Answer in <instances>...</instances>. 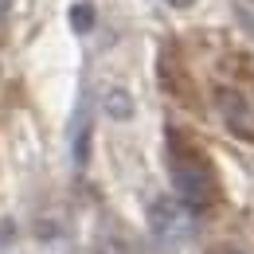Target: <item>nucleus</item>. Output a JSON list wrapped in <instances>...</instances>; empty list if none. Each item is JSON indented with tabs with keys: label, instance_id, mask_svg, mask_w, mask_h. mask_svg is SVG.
<instances>
[{
	"label": "nucleus",
	"instance_id": "nucleus-1",
	"mask_svg": "<svg viewBox=\"0 0 254 254\" xmlns=\"http://www.w3.org/2000/svg\"><path fill=\"white\" fill-rule=\"evenodd\" d=\"M168 172H172L176 199H180L188 211H203V207L215 199V180H211L207 160L199 157L191 145H184L180 137L168 141Z\"/></svg>",
	"mask_w": 254,
	"mask_h": 254
},
{
	"label": "nucleus",
	"instance_id": "nucleus-2",
	"mask_svg": "<svg viewBox=\"0 0 254 254\" xmlns=\"http://www.w3.org/2000/svg\"><path fill=\"white\" fill-rule=\"evenodd\" d=\"M215 102H219V114H223V122H227V129H235L239 137L254 141V98L247 90L223 86L219 94H215Z\"/></svg>",
	"mask_w": 254,
	"mask_h": 254
},
{
	"label": "nucleus",
	"instance_id": "nucleus-3",
	"mask_svg": "<svg viewBox=\"0 0 254 254\" xmlns=\"http://www.w3.org/2000/svg\"><path fill=\"white\" fill-rule=\"evenodd\" d=\"M149 227H153V235H157L160 243H176L188 223H184L180 203H172L168 195H157V199L149 203Z\"/></svg>",
	"mask_w": 254,
	"mask_h": 254
},
{
	"label": "nucleus",
	"instance_id": "nucleus-4",
	"mask_svg": "<svg viewBox=\"0 0 254 254\" xmlns=\"http://www.w3.org/2000/svg\"><path fill=\"white\" fill-rule=\"evenodd\" d=\"M70 149H74V164H78V168H86V160H90V110H86V106H78Z\"/></svg>",
	"mask_w": 254,
	"mask_h": 254
},
{
	"label": "nucleus",
	"instance_id": "nucleus-5",
	"mask_svg": "<svg viewBox=\"0 0 254 254\" xmlns=\"http://www.w3.org/2000/svg\"><path fill=\"white\" fill-rule=\"evenodd\" d=\"M102 110H106L114 122H129V118H133V94L122 90V86H114V90H106V98H102Z\"/></svg>",
	"mask_w": 254,
	"mask_h": 254
},
{
	"label": "nucleus",
	"instance_id": "nucleus-6",
	"mask_svg": "<svg viewBox=\"0 0 254 254\" xmlns=\"http://www.w3.org/2000/svg\"><path fill=\"white\" fill-rule=\"evenodd\" d=\"M70 28H74V32H90V28H94V4H86V0L74 4V8H70Z\"/></svg>",
	"mask_w": 254,
	"mask_h": 254
},
{
	"label": "nucleus",
	"instance_id": "nucleus-7",
	"mask_svg": "<svg viewBox=\"0 0 254 254\" xmlns=\"http://www.w3.org/2000/svg\"><path fill=\"white\" fill-rule=\"evenodd\" d=\"M235 16H239V24H243V28L254 35V8L247 4V0H239V4H235Z\"/></svg>",
	"mask_w": 254,
	"mask_h": 254
},
{
	"label": "nucleus",
	"instance_id": "nucleus-8",
	"mask_svg": "<svg viewBox=\"0 0 254 254\" xmlns=\"http://www.w3.org/2000/svg\"><path fill=\"white\" fill-rule=\"evenodd\" d=\"M164 4H168V8H191L195 0H164Z\"/></svg>",
	"mask_w": 254,
	"mask_h": 254
},
{
	"label": "nucleus",
	"instance_id": "nucleus-9",
	"mask_svg": "<svg viewBox=\"0 0 254 254\" xmlns=\"http://www.w3.org/2000/svg\"><path fill=\"white\" fill-rule=\"evenodd\" d=\"M8 8H12V0H0V20L8 16Z\"/></svg>",
	"mask_w": 254,
	"mask_h": 254
},
{
	"label": "nucleus",
	"instance_id": "nucleus-10",
	"mask_svg": "<svg viewBox=\"0 0 254 254\" xmlns=\"http://www.w3.org/2000/svg\"><path fill=\"white\" fill-rule=\"evenodd\" d=\"M211 254H243V251H235V247H219V251H211Z\"/></svg>",
	"mask_w": 254,
	"mask_h": 254
}]
</instances>
